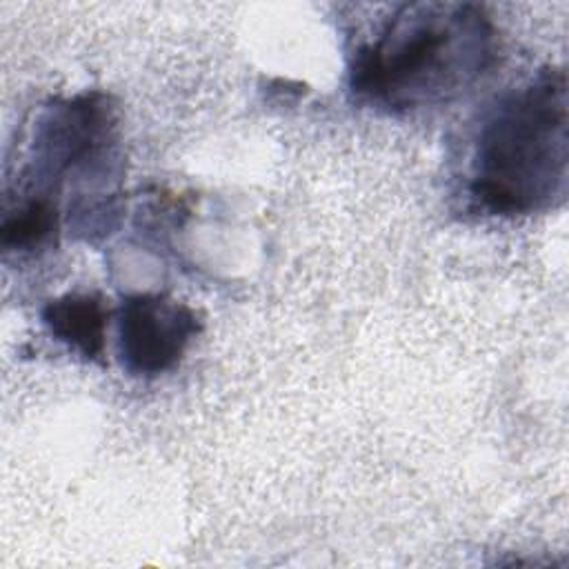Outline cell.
I'll list each match as a JSON object with an SVG mask.
<instances>
[{
    "instance_id": "obj_2",
    "label": "cell",
    "mask_w": 569,
    "mask_h": 569,
    "mask_svg": "<svg viewBox=\"0 0 569 569\" xmlns=\"http://www.w3.org/2000/svg\"><path fill=\"white\" fill-rule=\"evenodd\" d=\"M567 76L545 67L482 118L469 160V204L498 218L558 207L567 196Z\"/></svg>"
},
{
    "instance_id": "obj_3",
    "label": "cell",
    "mask_w": 569,
    "mask_h": 569,
    "mask_svg": "<svg viewBox=\"0 0 569 569\" xmlns=\"http://www.w3.org/2000/svg\"><path fill=\"white\" fill-rule=\"evenodd\" d=\"M118 144V120L109 96L84 91L51 100L36 120L31 171L36 184L49 178H98L111 171Z\"/></svg>"
},
{
    "instance_id": "obj_1",
    "label": "cell",
    "mask_w": 569,
    "mask_h": 569,
    "mask_svg": "<svg viewBox=\"0 0 569 569\" xmlns=\"http://www.w3.org/2000/svg\"><path fill=\"white\" fill-rule=\"evenodd\" d=\"M496 53V27L480 4H387L349 53L347 84L358 104L405 116L465 93L491 69Z\"/></svg>"
},
{
    "instance_id": "obj_5",
    "label": "cell",
    "mask_w": 569,
    "mask_h": 569,
    "mask_svg": "<svg viewBox=\"0 0 569 569\" xmlns=\"http://www.w3.org/2000/svg\"><path fill=\"white\" fill-rule=\"evenodd\" d=\"M42 322L53 338L89 362L104 356L109 311L98 293H64L42 307Z\"/></svg>"
},
{
    "instance_id": "obj_4",
    "label": "cell",
    "mask_w": 569,
    "mask_h": 569,
    "mask_svg": "<svg viewBox=\"0 0 569 569\" xmlns=\"http://www.w3.org/2000/svg\"><path fill=\"white\" fill-rule=\"evenodd\" d=\"M198 313L164 293L127 296L118 309V358L136 378H156L176 369L200 333Z\"/></svg>"
},
{
    "instance_id": "obj_6",
    "label": "cell",
    "mask_w": 569,
    "mask_h": 569,
    "mask_svg": "<svg viewBox=\"0 0 569 569\" xmlns=\"http://www.w3.org/2000/svg\"><path fill=\"white\" fill-rule=\"evenodd\" d=\"M60 229V211L51 196L29 191L2 220V247L31 253L53 242Z\"/></svg>"
}]
</instances>
